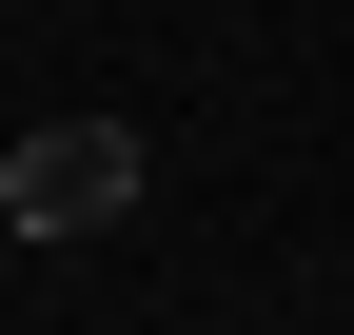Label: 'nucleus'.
<instances>
[{"label": "nucleus", "instance_id": "nucleus-1", "mask_svg": "<svg viewBox=\"0 0 354 335\" xmlns=\"http://www.w3.org/2000/svg\"><path fill=\"white\" fill-rule=\"evenodd\" d=\"M0 217H20V237L138 217V118H39V138H0Z\"/></svg>", "mask_w": 354, "mask_h": 335}, {"label": "nucleus", "instance_id": "nucleus-2", "mask_svg": "<svg viewBox=\"0 0 354 335\" xmlns=\"http://www.w3.org/2000/svg\"><path fill=\"white\" fill-rule=\"evenodd\" d=\"M0 237H20V217H0Z\"/></svg>", "mask_w": 354, "mask_h": 335}]
</instances>
